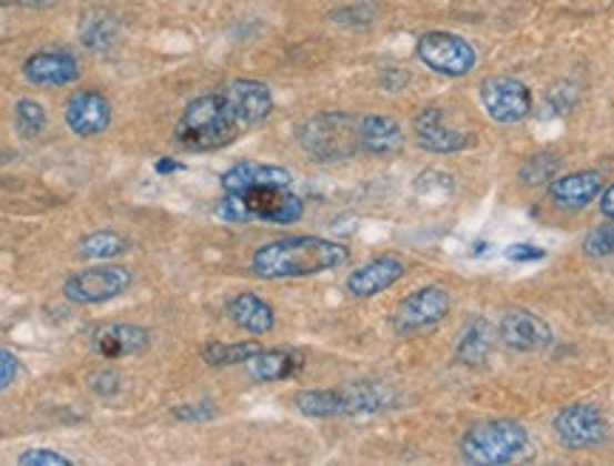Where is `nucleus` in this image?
Listing matches in <instances>:
<instances>
[{"label":"nucleus","mask_w":614,"mask_h":466,"mask_svg":"<svg viewBox=\"0 0 614 466\" xmlns=\"http://www.w3.org/2000/svg\"><path fill=\"white\" fill-rule=\"evenodd\" d=\"M350 262V251L322 236L273 240L253 253L251 267L259 278H296L336 271Z\"/></svg>","instance_id":"f257e3e1"},{"label":"nucleus","mask_w":614,"mask_h":466,"mask_svg":"<svg viewBox=\"0 0 614 466\" xmlns=\"http://www.w3.org/2000/svg\"><path fill=\"white\" fill-rule=\"evenodd\" d=\"M240 120L231 111L222 91L191 100L177 123V143L188 151L225 149L240 134Z\"/></svg>","instance_id":"f03ea898"},{"label":"nucleus","mask_w":614,"mask_h":466,"mask_svg":"<svg viewBox=\"0 0 614 466\" xmlns=\"http://www.w3.org/2000/svg\"><path fill=\"white\" fill-rule=\"evenodd\" d=\"M461 455L470 464L499 466L512 464L530 455V435L515 422H484L475 424L461 438Z\"/></svg>","instance_id":"7ed1b4c3"},{"label":"nucleus","mask_w":614,"mask_h":466,"mask_svg":"<svg viewBox=\"0 0 614 466\" xmlns=\"http://www.w3.org/2000/svg\"><path fill=\"white\" fill-rule=\"evenodd\" d=\"M299 143L313 160L336 162L359 154V120L342 111H328L316 114L313 120L302 125L299 131Z\"/></svg>","instance_id":"20e7f679"},{"label":"nucleus","mask_w":614,"mask_h":466,"mask_svg":"<svg viewBox=\"0 0 614 466\" xmlns=\"http://www.w3.org/2000/svg\"><path fill=\"white\" fill-rule=\"evenodd\" d=\"M131 282H134V276L123 265L85 267V271H78L66 278L63 296L74 305H103V302L123 296Z\"/></svg>","instance_id":"39448f33"},{"label":"nucleus","mask_w":614,"mask_h":466,"mask_svg":"<svg viewBox=\"0 0 614 466\" xmlns=\"http://www.w3.org/2000/svg\"><path fill=\"white\" fill-rule=\"evenodd\" d=\"M450 313V293L439 285L419 287L415 293L404 296L393 313V331L399 336H415L421 331H430Z\"/></svg>","instance_id":"423d86ee"},{"label":"nucleus","mask_w":614,"mask_h":466,"mask_svg":"<svg viewBox=\"0 0 614 466\" xmlns=\"http://www.w3.org/2000/svg\"><path fill=\"white\" fill-rule=\"evenodd\" d=\"M421 63L446 78H464L475 69V49L450 32H427L415 45Z\"/></svg>","instance_id":"0eeeda50"},{"label":"nucleus","mask_w":614,"mask_h":466,"mask_svg":"<svg viewBox=\"0 0 614 466\" xmlns=\"http://www.w3.org/2000/svg\"><path fill=\"white\" fill-rule=\"evenodd\" d=\"M245 205L248 216L259 222H273V225H293L302 220L304 205L296 194L288 191V185H259V189L236 194Z\"/></svg>","instance_id":"6e6552de"},{"label":"nucleus","mask_w":614,"mask_h":466,"mask_svg":"<svg viewBox=\"0 0 614 466\" xmlns=\"http://www.w3.org/2000/svg\"><path fill=\"white\" fill-rule=\"evenodd\" d=\"M481 103L495 123H521L532 111V94L515 78H490L481 85Z\"/></svg>","instance_id":"1a4fd4ad"},{"label":"nucleus","mask_w":614,"mask_h":466,"mask_svg":"<svg viewBox=\"0 0 614 466\" xmlns=\"http://www.w3.org/2000/svg\"><path fill=\"white\" fill-rule=\"evenodd\" d=\"M555 433L570 449H588L606 438L608 424L595 404H572L557 413Z\"/></svg>","instance_id":"9d476101"},{"label":"nucleus","mask_w":614,"mask_h":466,"mask_svg":"<svg viewBox=\"0 0 614 466\" xmlns=\"http://www.w3.org/2000/svg\"><path fill=\"white\" fill-rule=\"evenodd\" d=\"M151 344V333L140 324H103L91 333V350L94 356L105 358V362H120V358H131L145 353Z\"/></svg>","instance_id":"9b49d317"},{"label":"nucleus","mask_w":614,"mask_h":466,"mask_svg":"<svg viewBox=\"0 0 614 466\" xmlns=\"http://www.w3.org/2000/svg\"><path fill=\"white\" fill-rule=\"evenodd\" d=\"M66 125L74 131L78 136H98L103 134L111 125V111L109 98H103L100 91L80 89L74 91L72 98L66 100Z\"/></svg>","instance_id":"f8f14e48"},{"label":"nucleus","mask_w":614,"mask_h":466,"mask_svg":"<svg viewBox=\"0 0 614 466\" xmlns=\"http://www.w3.org/2000/svg\"><path fill=\"white\" fill-rule=\"evenodd\" d=\"M222 98L228 100V105H231V111L236 114L242 129H245V125L262 123L273 111L271 89H268L262 80H231V83L222 89Z\"/></svg>","instance_id":"ddd939ff"},{"label":"nucleus","mask_w":614,"mask_h":466,"mask_svg":"<svg viewBox=\"0 0 614 466\" xmlns=\"http://www.w3.org/2000/svg\"><path fill=\"white\" fill-rule=\"evenodd\" d=\"M407 273V265L399 260V256H375V260L364 262L362 267L348 276V291L350 296L356 298H370L384 293L387 287H393L401 276Z\"/></svg>","instance_id":"4468645a"},{"label":"nucleus","mask_w":614,"mask_h":466,"mask_svg":"<svg viewBox=\"0 0 614 466\" xmlns=\"http://www.w3.org/2000/svg\"><path fill=\"white\" fill-rule=\"evenodd\" d=\"M413 129L421 149L433 151V154H455V151L466 149V143H470L464 131H455L453 125H446L444 111L439 105H427L424 111H419Z\"/></svg>","instance_id":"2eb2a0df"},{"label":"nucleus","mask_w":614,"mask_h":466,"mask_svg":"<svg viewBox=\"0 0 614 466\" xmlns=\"http://www.w3.org/2000/svg\"><path fill=\"white\" fill-rule=\"evenodd\" d=\"M23 74L34 85H69L80 78V63L74 54L60 52V49H46V52L32 54L23 63Z\"/></svg>","instance_id":"dca6fc26"},{"label":"nucleus","mask_w":614,"mask_h":466,"mask_svg":"<svg viewBox=\"0 0 614 466\" xmlns=\"http://www.w3.org/2000/svg\"><path fill=\"white\" fill-rule=\"evenodd\" d=\"M501 338L510 344L512 350L521 353H535V350L550 347L552 331L550 324L537 318L530 311H510L501 318Z\"/></svg>","instance_id":"f3484780"},{"label":"nucleus","mask_w":614,"mask_h":466,"mask_svg":"<svg viewBox=\"0 0 614 466\" xmlns=\"http://www.w3.org/2000/svg\"><path fill=\"white\" fill-rule=\"evenodd\" d=\"M291 171L268 165V162H236L233 169L222 174L225 194H245V191L259 189V185H291Z\"/></svg>","instance_id":"a211bd4d"},{"label":"nucleus","mask_w":614,"mask_h":466,"mask_svg":"<svg viewBox=\"0 0 614 466\" xmlns=\"http://www.w3.org/2000/svg\"><path fill=\"white\" fill-rule=\"evenodd\" d=\"M359 149L373 156H395L404 149V131L390 116L370 114L359 120Z\"/></svg>","instance_id":"6ab92c4d"},{"label":"nucleus","mask_w":614,"mask_h":466,"mask_svg":"<svg viewBox=\"0 0 614 466\" xmlns=\"http://www.w3.org/2000/svg\"><path fill=\"white\" fill-rule=\"evenodd\" d=\"M80 43L94 54H109L120 45V23L109 9H85L80 14Z\"/></svg>","instance_id":"aec40b11"},{"label":"nucleus","mask_w":614,"mask_h":466,"mask_svg":"<svg viewBox=\"0 0 614 466\" xmlns=\"http://www.w3.org/2000/svg\"><path fill=\"white\" fill-rule=\"evenodd\" d=\"M248 376L253 382L271 384V382H285V378L296 376L302 369V356L291 353V350H262L259 347L251 358L245 362Z\"/></svg>","instance_id":"412c9836"},{"label":"nucleus","mask_w":614,"mask_h":466,"mask_svg":"<svg viewBox=\"0 0 614 466\" xmlns=\"http://www.w3.org/2000/svg\"><path fill=\"white\" fill-rule=\"evenodd\" d=\"M228 316L236 327H242L245 333H253V336H265V333L273 331L276 324V313L268 305L265 298L256 296V293H240L228 302Z\"/></svg>","instance_id":"4be33fe9"},{"label":"nucleus","mask_w":614,"mask_h":466,"mask_svg":"<svg viewBox=\"0 0 614 466\" xmlns=\"http://www.w3.org/2000/svg\"><path fill=\"white\" fill-rule=\"evenodd\" d=\"M601 189H603V180L597 171H581V174L557 176V180H552L550 194L561 207L577 211V207H586L588 202L595 200V196L601 194Z\"/></svg>","instance_id":"5701e85b"},{"label":"nucleus","mask_w":614,"mask_h":466,"mask_svg":"<svg viewBox=\"0 0 614 466\" xmlns=\"http://www.w3.org/2000/svg\"><path fill=\"white\" fill-rule=\"evenodd\" d=\"M342 395H344V409H348V415L379 413V409H384L390 402H393V393L379 382L350 384V387L342 389Z\"/></svg>","instance_id":"b1692460"},{"label":"nucleus","mask_w":614,"mask_h":466,"mask_svg":"<svg viewBox=\"0 0 614 466\" xmlns=\"http://www.w3.org/2000/svg\"><path fill=\"white\" fill-rule=\"evenodd\" d=\"M131 251V242L125 236L114 231H94L89 236H83L78 245L80 260H94V262H109L123 256V253Z\"/></svg>","instance_id":"393cba45"},{"label":"nucleus","mask_w":614,"mask_h":466,"mask_svg":"<svg viewBox=\"0 0 614 466\" xmlns=\"http://www.w3.org/2000/svg\"><path fill=\"white\" fill-rule=\"evenodd\" d=\"M296 407L311 418H339L348 415L342 389H304L296 395Z\"/></svg>","instance_id":"a878e982"},{"label":"nucleus","mask_w":614,"mask_h":466,"mask_svg":"<svg viewBox=\"0 0 614 466\" xmlns=\"http://www.w3.org/2000/svg\"><path fill=\"white\" fill-rule=\"evenodd\" d=\"M492 350V336H490V324L475 318L461 336L459 350H455V356H459L461 364H470V367H479V364L486 362Z\"/></svg>","instance_id":"bb28decb"},{"label":"nucleus","mask_w":614,"mask_h":466,"mask_svg":"<svg viewBox=\"0 0 614 466\" xmlns=\"http://www.w3.org/2000/svg\"><path fill=\"white\" fill-rule=\"evenodd\" d=\"M46 125H49V114H46V109L38 100L20 98L14 103V129H18L20 136H27V140L40 136L46 131Z\"/></svg>","instance_id":"cd10ccee"},{"label":"nucleus","mask_w":614,"mask_h":466,"mask_svg":"<svg viewBox=\"0 0 614 466\" xmlns=\"http://www.w3.org/2000/svg\"><path fill=\"white\" fill-rule=\"evenodd\" d=\"M256 350H259L256 342H236V344L214 342L202 347V358H205L211 367H228V364H245Z\"/></svg>","instance_id":"c85d7f7f"},{"label":"nucleus","mask_w":614,"mask_h":466,"mask_svg":"<svg viewBox=\"0 0 614 466\" xmlns=\"http://www.w3.org/2000/svg\"><path fill=\"white\" fill-rule=\"evenodd\" d=\"M120 387H123V376H120L117 369L105 367L89 376V389L94 395H100V398H114V395L120 393Z\"/></svg>","instance_id":"c756f323"},{"label":"nucleus","mask_w":614,"mask_h":466,"mask_svg":"<svg viewBox=\"0 0 614 466\" xmlns=\"http://www.w3.org/2000/svg\"><path fill=\"white\" fill-rule=\"evenodd\" d=\"M557 165H561V160H555V156L550 154H537L535 160H530L524 165V182H530V185H535V182H543V180H550V176H555Z\"/></svg>","instance_id":"7c9ffc66"},{"label":"nucleus","mask_w":614,"mask_h":466,"mask_svg":"<svg viewBox=\"0 0 614 466\" xmlns=\"http://www.w3.org/2000/svg\"><path fill=\"white\" fill-rule=\"evenodd\" d=\"M583 247H586V253H592V256H606V253H614V222L595 227V231L586 236Z\"/></svg>","instance_id":"2f4dec72"},{"label":"nucleus","mask_w":614,"mask_h":466,"mask_svg":"<svg viewBox=\"0 0 614 466\" xmlns=\"http://www.w3.org/2000/svg\"><path fill=\"white\" fill-rule=\"evenodd\" d=\"M20 466H69L72 458L54 453V449H27V453L18 458Z\"/></svg>","instance_id":"473e14b6"},{"label":"nucleus","mask_w":614,"mask_h":466,"mask_svg":"<svg viewBox=\"0 0 614 466\" xmlns=\"http://www.w3.org/2000/svg\"><path fill=\"white\" fill-rule=\"evenodd\" d=\"M174 418L185 424H197V422H211L217 418V409L211 402H197V404H185V407L174 409Z\"/></svg>","instance_id":"72a5a7b5"},{"label":"nucleus","mask_w":614,"mask_h":466,"mask_svg":"<svg viewBox=\"0 0 614 466\" xmlns=\"http://www.w3.org/2000/svg\"><path fill=\"white\" fill-rule=\"evenodd\" d=\"M18 356H14L12 350H3L0 347V389H7L9 384L14 382V376H18Z\"/></svg>","instance_id":"f704fd0d"},{"label":"nucleus","mask_w":614,"mask_h":466,"mask_svg":"<svg viewBox=\"0 0 614 466\" xmlns=\"http://www.w3.org/2000/svg\"><path fill=\"white\" fill-rule=\"evenodd\" d=\"M506 256H510L512 262H526V260H543V251H537V247L530 245H512L510 251H506Z\"/></svg>","instance_id":"c9c22d12"},{"label":"nucleus","mask_w":614,"mask_h":466,"mask_svg":"<svg viewBox=\"0 0 614 466\" xmlns=\"http://www.w3.org/2000/svg\"><path fill=\"white\" fill-rule=\"evenodd\" d=\"M154 169H157V174L165 176V174H174V171H180V169H182V162H177V160H160V162H157V165H154Z\"/></svg>","instance_id":"e433bc0d"},{"label":"nucleus","mask_w":614,"mask_h":466,"mask_svg":"<svg viewBox=\"0 0 614 466\" xmlns=\"http://www.w3.org/2000/svg\"><path fill=\"white\" fill-rule=\"evenodd\" d=\"M601 211L608 216V220H614V185L612 189H606V194H603Z\"/></svg>","instance_id":"4c0bfd02"},{"label":"nucleus","mask_w":614,"mask_h":466,"mask_svg":"<svg viewBox=\"0 0 614 466\" xmlns=\"http://www.w3.org/2000/svg\"><path fill=\"white\" fill-rule=\"evenodd\" d=\"M20 7H29V9H49L54 7L58 0H18Z\"/></svg>","instance_id":"58836bf2"},{"label":"nucleus","mask_w":614,"mask_h":466,"mask_svg":"<svg viewBox=\"0 0 614 466\" xmlns=\"http://www.w3.org/2000/svg\"><path fill=\"white\" fill-rule=\"evenodd\" d=\"M12 3H18V0H0V7H12Z\"/></svg>","instance_id":"ea45409f"}]
</instances>
